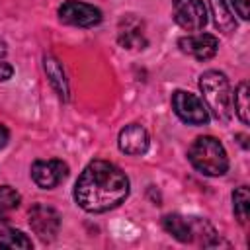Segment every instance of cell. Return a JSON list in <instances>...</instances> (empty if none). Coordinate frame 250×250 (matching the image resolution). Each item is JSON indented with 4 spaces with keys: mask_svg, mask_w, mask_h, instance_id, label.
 <instances>
[{
    "mask_svg": "<svg viewBox=\"0 0 250 250\" xmlns=\"http://www.w3.org/2000/svg\"><path fill=\"white\" fill-rule=\"evenodd\" d=\"M129 195V178L125 172L107 162H90L74 184V201L86 213H105L119 207Z\"/></svg>",
    "mask_w": 250,
    "mask_h": 250,
    "instance_id": "1",
    "label": "cell"
},
{
    "mask_svg": "<svg viewBox=\"0 0 250 250\" xmlns=\"http://www.w3.org/2000/svg\"><path fill=\"white\" fill-rule=\"evenodd\" d=\"M199 90L205 100V107L221 123H229L232 117V92L225 72L205 70L199 76Z\"/></svg>",
    "mask_w": 250,
    "mask_h": 250,
    "instance_id": "2",
    "label": "cell"
},
{
    "mask_svg": "<svg viewBox=\"0 0 250 250\" xmlns=\"http://www.w3.org/2000/svg\"><path fill=\"white\" fill-rule=\"evenodd\" d=\"M188 158L191 166L203 176H223L229 170L227 150L221 141L211 135L197 137L188 150Z\"/></svg>",
    "mask_w": 250,
    "mask_h": 250,
    "instance_id": "3",
    "label": "cell"
},
{
    "mask_svg": "<svg viewBox=\"0 0 250 250\" xmlns=\"http://www.w3.org/2000/svg\"><path fill=\"white\" fill-rule=\"evenodd\" d=\"M162 227L168 234H172L176 240H180L184 244L193 242L195 238H199L201 246H211L207 236L217 242L215 229L205 219H199V217H184V215H178V213H170V215L162 217Z\"/></svg>",
    "mask_w": 250,
    "mask_h": 250,
    "instance_id": "4",
    "label": "cell"
},
{
    "mask_svg": "<svg viewBox=\"0 0 250 250\" xmlns=\"http://www.w3.org/2000/svg\"><path fill=\"white\" fill-rule=\"evenodd\" d=\"M172 109L188 125H205L209 121V111L205 104L195 94L186 90H176L172 94Z\"/></svg>",
    "mask_w": 250,
    "mask_h": 250,
    "instance_id": "5",
    "label": "cell"
},
{
    "mask_svg": "<svg viewBox=\"0 0 250 250\" xmlns=\"http://www.w3.org/2000/svg\"><path fill=\"white\" fill-rule=\"evenodd\" d=\"M29 227L43 242H53L61 230V215L45 203H35L29 209Z\"/></svg>",
    "mask_w": 250,
    "mask_h": 250,
    "instance_id": "6",
    "label": "cell"
},
{
    "mask_svg": "<svg viewBox=\"0 0 250 250\" xmlns=\"http://www.w3.org/2000/svg\"><path fill=\"white\" fill-rule=\"evenodd\" d=\"M172 18L186 31H201L207 25V8L203 0H174Z\"/></svg>",
    "mask_w": 250,
    "mask_h": 250,
    "instance_id": "7",
    "label": "cell"
},
{
    "mask_svg": "<svg viewBox=\"0 0 250 250\" xmlns=\"http://www.w3.org/2000/svg\"><path fill=\"white\" fill-rule=\"evenodd\" d=\"M59 20L66 25L94 27L102 21V10L80 0H66L59 8Z\"/></svg>",
    "mask_w": 250,
    "mask_h": 250,
    "instance_id": "8",
    "label": "cell"
},
{
    "mask_svg": "<svg viewBox=\"0 0 250 250\" xmlns=\"http://www.w3.org/2000/svg\"><path fill=\"white\" fill-rule=\"evenodd\" d=\"M66 176H68V166H66V162H62L59 158L35 160L31 164V180L41 189L57 188L61 182H64Z\"/></svg>",
    "mask_w": 250,
    "mask_h": 250,
    "instance_id": "9",
    "label": "cell"
},
{
    "mask_svg": "<svg viewBox=\"0 0 250 250\" xmlns=\"http://www.w3.org/2000/svg\"><path fill=\"white\" fill-rule=\"evenodd\" d=\"M178 47L182 53H186L197 61H209L219 51V39L211 33H195V35L180 37Z\"/></svg>",
    "mask_w": 250,
    "mask_h": 250,
    "instance_id": "10",
    "label": "cell"
},
{
    "mask_svg": "<svg viewBox=\"0 0 250 250\" xmlns=\"http://www.w3.org/2000/svg\"><path fill=\"white\" fill-rule=\"evenodd\" d=\"M117 145H119L121 152L131 154V156H139V154H145L148 150L150 139H148V133H146V129L143 125L131 123V125H125L119 131Z\"/></svg>",
    "mask_w": 250,
    "mask_h": 250,
    "instance_id": "11",
    "label": "cell"
},
{
    "mask_svg": "<svg viewBox=\"0 0 250 250\" xmlns=\"http://www.w3.org/2000/svg\"><path fill=\"white\" fill-rule=\"evenodd\" d=\"M117 41L123 49H145L146 47L145 23L135 16H125L119 21Z\"/></svg>",
    "mask_w": 250,
    "mask_h": 250,
    "instance_id": "12",
    "label": "cell"
},
{
    "mask_svg": "<svg viewBox=\"0 0 250 250\" xmlns=\"http://www.w3.org/2000/svg\"><path fill=\"white\" fill-rule=\"evenodd\" d=\"M43 68L47 72V78L51 82V86L55 88V92L59 94V98L62 102L68 100V82H66V76H64V70L61 66V62L53 57V55H45L43 59Z\"/></svg>",
    "mask_w": 250,
    "mask_h": 250,
    "instance_id": "13",
    "label": "cell"
},
{
    "mask_svg": "<svg viewBox=\"0 0 250 250\" xmlns=\"http://www.w3.org/2000/svg\"><path fill=\"white\" fill-rule=\"evenodd\" d=\"M209 8H211V16H213V23L219 31L223 33H232L236 29V20L230 14L229 6L225 0H209Z\"/></svg>",
    "mask_w": 250,
    "mask_h": 250,
    "instance_id": "14",
    "label": "cell"
},
{
    "mask_svg": "<svg viewBox=\"0 0 250 250\" xmlns=\"http://www.w3.org/2000/svg\"><path fill=\"white\" fill-rule=\"evenodd\" d=\"M0 248H8V250H31L33 242L31 238L18 230V229H2L0 230Z\"/></svg>",
    "mask_w": 250,
    "mask_h": 250,
    "instance_id": "15",
    "label": "cell"
},
{
    "mask_svg": "<svg viewBox=\"0 0 250 250\" xmlns=\"http://www.w3.org/2000/svg\"><path fill=\"white\" fill-rule=\"evenodd\" d=\"M232 107L234 113L238 115V119L248 125L250 123V104H248V82H240L232 94Z\"/></svg>",
    "mask_w": 250,
    "mask_h": 250,
    "instance_id": "16",
    "label": "cell"
},
{
    "mask_svg": "<svg viewBox=\"0 0 250 250\" xmlns=\"http://www.w3.org/2000/svg\"><path fill=\"white\" fill-rule=\"evenodd\" d=\"M232 211L240 225L248 223V211H250V193L246 186H240L232 191Z\"/></svg>",
    "mask_w": 250,
    "mask_h": 250,
    "instance_id": "17",
    "label": "cell"
},
{
    "mask_svg": "<svg viewBox=\"0 0 250 250\" xmlns=\"http://www.w3.org/2000/svg\"><path fill=\"white\" fill-rule=\"evenodd\" d=\"M21 203V195L10 188V186H0V221H8L10 213L16 211Z\"/></svg>",
    "mask_w": 250,
    "mask_h": 250,
    "instance_id": "18",
    "label": "cell"
},
{
    "mask_svg": "<svg viewBox=\"0 0 250 250\" xmlns=\"http://www.w3.org/2000/svg\"><path fill=\"white\" fill-rule=\"evenodd\" d=\"M230 4L234 6V12H236L242 20H248V18H250V8H248L250 0H230Z\"/></svg>",
    "mask_w": 250,
    "mask_h": 250,
    "instance_id": "19",
    "label": "cell"
},
{
    "mask_svg": "<svg viewBox=\"0 0 250 250\" xmlns=\"http://www.w3.org/2000/svg\"><path fill=\"white\" fill-rule=\"evenodd\" d=\"M14 76V66L6 61H0V82H6Z\"/></svg>",
    "mask_w": 250,
    "mask_h": 250,
    "instance_id": "20",
    "label": "cell"
},
{
    "mask_svg": "<svg viewBox=\"0 0 250 250\" xmlns=\"http://www.w3.org/2000/svg\"><path fill=\"white\" fill-rule=\"evenodd\" d=\"M8 139H10V133H8L6 125L0 123V148H4V146L8 145Z\"/></svg>",
    "mask_w": 250,
    "mask_h": 250,
    "instance_id": "21",
    "label": "cell"
},
{
    "mask_svg": "<svg viewBox=\"0 0 250 250\" xmlns=\"http://www.w3.org/2000/svg\"><path fill=\"white\" fill-rule=\"evenodd\" d=\"M6 51H8V49H6V43L0 39V57H4V55H6Z\"/></svg>",
    "mask_w": 250,
    "mask_h": 250,
    "instance_id": "22",
    "label": "cell"
}]
</instances>
